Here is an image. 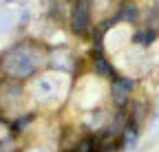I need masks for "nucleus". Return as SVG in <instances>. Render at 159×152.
Returning a JSON list of instances; mask_svg holds the SVG:
<instances>
[{
	"mask_svg": "<svg viewBox=\"0 0 159 152\" xmlns=\"http://www.w3.org/2000/svg\"><path fill=\"white\" fill-rule=\"evenodd\" d=\"M49 64V49L38 42H20L11 46L0 58V73L2 77H11L18 82H31L35 75H40Z\"/></svg>",
	"mask_w": 159,
	"mask_h": 152,
	"instance_id": "nucleus-1",
	"label": "nucleus"
},
{
	"mask_svg": "<svg viewBox=\"0 0 159 152\" xmlns=\"http://www.w3.org/2000/svg\"><path fill=\"white\" fill-rule=\"evenodd\" d=\"M69 77L71 75L60 73V71H51V73H40L31 80L29 84V97L33 95V99L44 104L47 99H64V95L69 93Z\"/></svg>",
	"mask_w": 159,
	"mask_h": 152,
	"instance_id": "nucleus-2",
	"label": "nucleus"
},
{
	"mask_svg": "<svg viewBox=\"0 0 159 152\" xmlns=\"http://www.w3.org/2000/svg\"><path fill=\"white\" fill-rule=\"evenodd\" d=\"M93 5L91 0H73L71 2V15H69V29L75 37L84 40L93 31Z\"/></svg>",
	"mask_w": 159,
	"mask_h": 152,
	"instance_id": "nucleus-3",
	"label": "nucleus"
},
{
	"mask_svg": "<svg viewBox=\"0 0 159 152\" xmlns=\"http://www.w3.org/2000/svg\"><path fill=\"white\" fill-rule=\"evenodd\" d=\"M137 77L135 75H117L113 82H108V99L113 108H128V104L135 97L137 88Z\"/></svg>",
	"mask_w": 159,
	"mask_h": 152,
	"instance_id": "nucleus-4",
	"label": "nucleus"
},
{
	"mask_svg": "<svg viewBox=\"0 0 159 152\" xmlns=\"http://www.w3.org/2000/svg\"><path fill=\"white\" fill-rule=\"evenodd\" d=\"M25 97H27V90L22 82L11 77H0V110L2 112L20 110L25 104Z\"/></svg>",
	"mask_w": 159,
	"mask_h": 152,
	"instance_id": "nucleus-5",
	"label": "nucleus"
},
{
	"mask_svg": "<svg viewBox=\"0 0 159 152\" xmlns=\"http://www.w3.org/2000/svg\"><path fill=\"white\" fill-rule=\"evenodd\" d=\"M89 64H91V73L97 75V77H102L104 82H113L119 75L117 66L113 64V60L106 55L104 49H93L91 55H89Z\"/></svg>",
	"mask_w": 159,
	"mask_h": 152,
	"instance_id": "nucleus-6",
	"label": "nucleus"
},
{
	"mask_svg": "<svg viewBox=\"0 0 159 152\" xmlns=\"http://www.w3.org/2000/svg\"><path fill=\"white\" fill-rule=\"evenodd\" d=\"M115 24H128V27H137L142 20V11L135 0H122L115 9V15L111 18Z\"/></svg>",
	"mask_w": 159,
	"mask_h": 152,
	"instance_id": "nucleus-7",
	"label": "nucleus"
},
{
	"mask_svg": "<svg viewBox=\"0 0 159 152\" xmlns=\"http://www.w3.org/2000/svg\"><path fill=\"white\" fill-rule=\"evenodd\" d=\"M157 40H159V29H155V27H150V24H146V22H139V24L135 27L133 35H130L133 46L144 49V51L150 49Z\"/></svg>",
	"mask_w": 159,
	"mask_h": 152,
	"instance_id": "nucleus-8",
	"label": "nucleus"
}]
</instances>
